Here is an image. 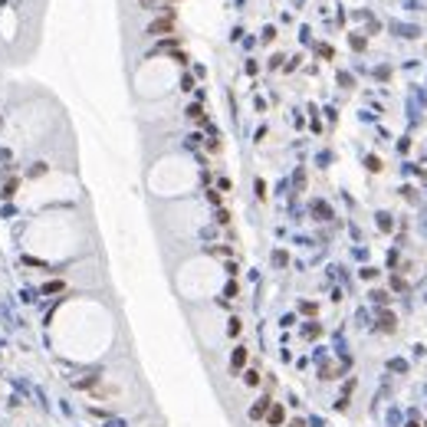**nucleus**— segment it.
Instances as JSON below:
<instances>
[{
    "instance_id": "nucleus-1",
    "label": "nucleus",
    "mask_w": 427,
    "mask_h": 427,
    "mask_svg": "<svg viewBox=\"0 0 427 427\" xmlns=\"http://www.w3.org/2000/svg\"><path fill=\"white\" fill-rule=\"evenodd\" d=\"M174 30V13H165V16H158V20H151L148 23V36H165V33H171Z\"/></svg>"
},
{
    "instance_id": "nucleus-2",
    "label": "nucleus",
    "mask_w": 427,
    "mask_h": 427,
    "mask_svg": "<svg viewBox=\"0 0 427 427\" xmlns=\"http://www.w3.org/2000/svg\"><path fill=\"white\" fill-rule=\"evenodd\" d=\"M283 421H286V411L279 408V404H269V411H266V424H269V427H283Z\"/></svg>"
},
{
    "instance_id": "nucleus-3",
    "label": "nucleus",
    "mask_w": 427,
    "mask_h": 427,
    "mask_svg": "<svg viewBox=\"0 0 427 427\" xmlns=\"http://www.w3.org/2000/svg\"><path fill=\"white\" fill-rule=\"evenodd\" d=\"M269 404H273V401H269V398L263 395L260 401H256L253 408H250V421H263V418H266V411H269Z\"/></svg>"
},
{
    "instance_id": "nucleus-4",
    "label": "nucleus",
    "mask_w": 427,
    "mask_h": 427,
    "mask_svg": "<svg viewBox=\"0 0 427 427\" xmlns=\"http://www.w3.org/2000/svg\"><path fill=\"white\" fill-rule=\"evenodd\" d=\"M243 365H246V348H233V358H230V372L237 375Z\"/></svg>"
},
{
    "instance_id": "nucleus-5",
    "label": "nucleus",
    "mask_w": 427,
    "mask_h": 427,
    "mask_svg": "<svg viewBox=\"0 0 427 427\" xmlns=\"http://www.w3.org/2000/svg\"><path fill=\"white\" fill-rule=\"evenodd\" d=\"M378 329H381V332H395V329H398V319L391 316V312H381V319H378Z\"/></svg>"
},
{
    "instance_id": "nucleus-6",
    "label": "nucleus",
    "mask_w": 427,
    "mask_h": 427,
    "mask_svg": "<svg viewBox=\"0 0 427 427\" xmlns=\"http://www.w3.org/2000/svg\"><path fill=\"white\" fill-rule=\"evenodd\" d=\"M243 381H246L250 388H256V385H260V372H256V368H250V372L243 375Z\"/></svg>"
},
{
    "instance_id": "nucleus-7",
    "label": "nucleus",
    "mask_w": 427,
    "mask_h": 427,
    "mask_svg": "<svg viewBox=\"0 0 427 427\" xmlns=\"http://www.w3.org/2000/svg\"><path fill=\"white\" fill-rule=\"evenodd\" d=\"M59 289H66V286H63V283H46V286L40 289V293H43V296H49V293H59Z\"/></svg>"
},
{
    "instance_id": "nucleus-8",
    "label": "nucleus",
    "mask_w": 427,
    "mask_h": 427,
    "mask_svg": "<svg viewBox=\"0 0 427 427\" xmlns=\"http://www.w3.org/2000/svg\"><path fill=\"white\" fill-rule=\"evenodd\" d=\"M227 332H230V335H240V319H230V325H227Z\"/></svg>"
},
{
    "instance_id": "nucleus-9",
    "label": "nucleus",
    "mask_w": 427,
    "mask_h": 427,
    "mask_svg": "<svg viewBox=\"0 0 427 427\" xmlns=\"http://www.w3.org/2000/svg\"><path fill=\"white\" fill-rule=\"evenodd\" d=\"M302 312L306 316H316V302H302Z\"/></svg>"
},
{
    "instance_id": "nucleus-10",
    "label": "nucleus",
    "mask_w": 427,
    "mask_h": 427,
    "mask_svg": "<svg viewBox=\"0 0 427 427\" xmlns=\"http://www.w3.org/2000/svg\"><path fill=\"white\" fill-rule=\"evenodd\" d=\"M372 299H375V302H388V293H381V289H375V293H372Z\"/></svg>"
},
{
    "instance_id": "nucleus-11",
    "label": "nucleus",
    "mask_w": 427,
    "mask_h": 427,
    "mask_svg": "<svg viewBox=\"0 0 427 427\" xmlns=\"http://www.w3.org/2000/svg\"><path fill=\"white\" fill-rule=\"evenodd\" d=\"M289 427H306V424H302V421H293V424H289Z\"/></svg>"
},
{
    "instance_id": "nucleus-12",
    "label": "nucleus",
    "mask_w": 427,
    "mask_h": 427,
    "mask_svg": "<svg viewBox=\"0 0 427 427\" xmlns=\"http://www.w3.org/2000/svg\"><path fill=\"white\" fill-rule=\"evenodd\" d=\"M408 427H418V424H408Z\"/></svg>"
},
{
    "instance_id": "nucleus-13",
    "label": "nucleus",
    "mask_w": 427,
    "mask_h": 427,
    "mask_svg": "<svg viewBox=\"0 0 427 427\" xmlns=\"http://www.w3.org/2000/svg\"><path fill=\"white\" fill-rule=\"evenodd\" d=\"M168 3H174V0H168Z\"/></svg>"
},
{
    "instance_id": "nucleus-14",
    "label": "nucleus",
    "mask_w": 427,
    "mask_h": 427,
    "mask_svg": "<svg viewBox=\"0 0 427 427\" xmlns=\"http://www.w3.org/2000/svg\"><path fill=\"white\" fill-rule=\"evenodd\" d=\"M424 427H427V424H424Z\"/></svg>"
}]
</instances>
